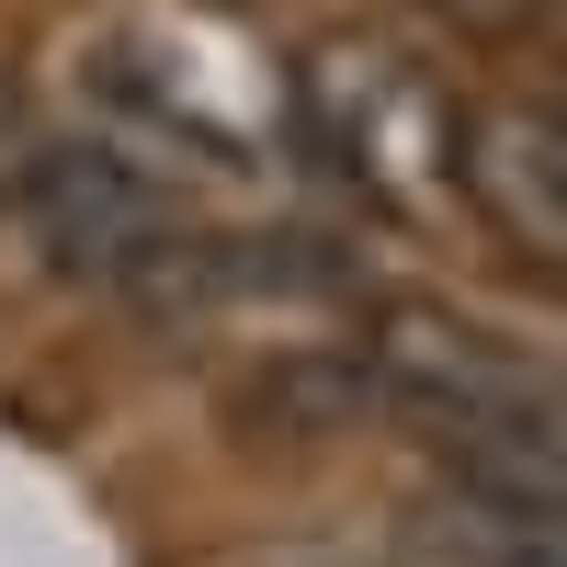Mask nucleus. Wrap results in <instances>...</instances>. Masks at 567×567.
Segmentation results:
<instances>
[{
	"label": "nucleus",
	"mask_w": 567,
	"mask_h": 567,
	"mask_svg": "<svg viewBox=\"0 0 567 567\" xmlns=\"http://www.w3.org/2000/svg\"><path fill=\"white\" fill-rule=\"evenodd\" d=\"M374 409H398L420 443L499 511H567V363L488 341L443 307H398L374 329Z\"/></svg>",
	"instance_id": "f257e3e1"
},
{
	"label": "nucleus",
	"mask_w": 567,
	"mask_h": 567,
	"mask_svg": "<svg viewBox=\"0 0 567 567\" xmlns=\"http://www.w3.org/2000/svg\"><path fill=\"white\" fill-rule=\"evenodd\" d=\"M103 91L136 114V125H159L182 136L194 159L216 171H261L284 148V80L250 58L239 34H182V23H125L103 45Z\"/></svg>",
	"instance_id": "f03ea898"
},
{
	"label": "nucleus",
	"mask_w": 567,
	"mask_h": 567,
	"mask_svg": "<svg viewBox=\"0 0 567 567\" xmlns=\"http://www.w3.org/2000/svg\"><path fill=\"white\" fill-rule=\"evenodd\" d=\"M23 227H34V250L58 272L148 296V307H159L171 261L194 250V216H171V194L136 159H114V148H45L23 171Z\"/></svg>",
	"instance_id": "7ed1b4c3"
},
{
	"label": "nucleus",
	"mask_w": 567,
	"mask_h": 567,
	"mask_svg": "<svg viewBox=\"0 0 567 567\" xmlns=\"http://www.w3.org/2000/svg\"><path fill=\"white\" fill-rule=\"evenodd\" d=\"M307 125H318L329 159H352L363 182H386V194L454 182V148H465V125H443V91L409 58H374V45H352V58H329L307 80Z\"/></svg>",
	"instance_id": "20e7f679"
},
{
	"label": "nucleus",
	"mask_w": 567,
	"mask_h": 567,
	"mask_svg": "<svg viewBox=\"0 0 567 567\" xmlns=\"http://www.w3.org/2000/svg\"><path fill=\"white\" fill-rule=\"evenodd\" d=\"M454 182L477 194V216H488L523 261H545V272L567 284V114H545V103L465 114Z\"/></svg>",
	"instance_id": "39448f33"
},
{
	"label": "nucleus",
	"mask_w": 567,
	"mask_h": 567,
	"mask_svg": "<svg viewBox=\"0 0 567 567\" xmlns=\"http://www.w3.org/2000/svg\"><path fill=\"white\" fill-rule=\"evenodd\" d=\"M465 567H567V511H499V499H477Z\"/></svg>",
	"instance_id": "423d86ee"
},
{
	"label": "nucleus",
	"mask_w": 567,
	"mask_h": 567,
	"mask_svg": "<svg viewBox=\"0 0 567 567\" xmlns=\"http://www.w3.org/2000/svg\"><path fill=\"white\" fill-rule=\"evenodd\" d=\"M420 12H443V23H477V34H511V23H534L545 0H420Z\"/></svg>",
	"instance_id": "0eeeda50"
}]
</instances>
